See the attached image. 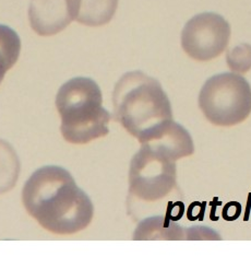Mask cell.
Listing matches in <instances>:
<instances>
[{"mask_svg":"<svg viewBox=\"0 0 251 257\" xmlns=\"http://www.w3.org/2000/svg\"><path fill=\"white\" fill-rule=\"evenodd\" d=\"M187 240H221V236L210 228L192 226L187 229Z\"/></svg>","mask_w":251,"mask_h":257,"instance_id":"14","label":"cell"},{"mask_svg":"<svg viewBox=\"0 0 251 257\" xmlns=\"http://www.w3.org/2000/svg\"><path fill=\"white\" fill-rule=\"evenodd\" d=\"M80 0H31L29 20L33 31L52 36L76 20Z\"/></svg>","mask_w":251,"mask_h":257,"instance_id":"7","label":"cell"},{"mask_svg":"<svg viewBox=\"0 0 251 257\" xmlns=\"http://www.w3.org/2000/svg\"><path fill=\"white\" fill-rule=\"evenodd\" d=\"M128 182V209L157 204L177 188L176 160L157 147L141 145L131 159Z\"/></svg>","mask_w":251,"mask_h":257,"instance_id":"4","label":"cell"},{"mask_svg":"<svg viewBox=\"0 0 251 257\" xmlns=\"http://www.w3.org/2000/svg\"><path fill=\"white\" fill-rule=\"evenodd\" d=\"M142 145H150L157 147L166 152L174 160L191 156L194 152V144L191 135L182 125L174 119L158 131L148 143Z\"/></svg>","mask_w":251,"mask_h":257,"instance_id":"8","label":"cell"},{"mask_svg":"<svg viewBox=\"0 0 251 257\" xmlns=\"http://www.w3.org/2000/svg\"><path fill=\"white\" fill-rule=\"evenodd\" d=\"M20 171V159L15 148L0 138V195L10 192L16 186Z\"/></svg>","mask_w":251,"mask_h":257,"instance_id":"11","label":"cell"},{"mask_svg":"<svg viewBox=\"0 0 251 257\" xmlns=\"http://www.w3.org/2000/svg\"><path fill=\"white\" fill-rule=\"evenodd\" d=\"M226 62L232 72L244 73L251 69V45H237L226 55Z\"/></svg>","mask_w":251,"mask_h":257,"instance_id":"13","label":"cell"},{"mask_svg":"<svg viewBox=\"0 0 251 257\" xmlns=\"http://www.w3.org/2000/svg\"><path fill=\"white\" fill-rule=\"evenodd\" d=\"M55 104L66 142L84 145L109 134L112 115L103 106L101 88L93 79L76 77L65 82L58 90Z\"/></svg>","mask_w":251,"mask_h":257,"instance_id":"3","label":"cell"},{"mask_svg":"<svg viewBox=\"0 0 251 257\" xmlns=\"http://www.w3.org/2000/svg\"><path fill=\"white\" fill-rule=\"evenodd\" d=\"M114 119L140 145L148 143L173 119L168 96L157 79L142 71H129L115 84Z\"/></svg>","mask_w":251,"mask_h":257,"instance_id":"2","label":"cell"},{"mask_svg":"<svg viewBox=\"0 0 251 257\" xmlns=\"http://www.w3.org/2000/svg\"><path fill=\"white\" fill-rule=\"evenodd\" d=\"M118 0H80L76 21L88 27H101L113 19Z\"/></svg>","mask_w":251,"mask_h":257,"instance_id":"10","label":"cell"},{"mask_svg":"<svg viewBox=\"0 0 251 257\" xmlns=\"http://www.w3.org/2000/svg\"><path fill=\"white\" fill-rule=\"evenodd\" d=\"M229 39V23L214 12H203L186 23L181 32V46L189 57L207 62L227 48Z\"/></svg>","mask_w":251,"mask_h":257,"instance_id":"6","label":"cell"},{"mask_svg":"<svg viewBox=\"0 0 251 257\" xmlns=\"http://www.w3.org/2000/svg\"><path fill=\"white\" fill-rule=\"evenodd\" d=\"M198 103L211 124L235 126L251 113V87L239 73H218L202 85Z\"/></svg>","mask_w":251,"mask_h":257,"instance_id":"5","label":"cell"},{"mask_svg":"<svg viewBox=\"0 0 251 257\" xmlns=\"http://www.w3.org/2000/svg\"><path fill=\"white\" fill-rule=\"evenodd\" d=\"M22 203L42 228L59 235L84 230L94 216L89 195L59 165H45L29 177L22 189Z\"/></svg>","mask_w":251,"mask_h":257,"instance_id":"1","label":"cell"},{"mask_svg":"<svg viewBox=\"0 0 251 257\" xmlns=\"http://www.w3.org/2000/svg\"><path fill=\"white\" fill-rule=\"evenodd\" d=\"M133 240H187V229H183L166 216H153L139 222Z\"/></svg>","mask_w":251,"mask_h":257,"instance_id":"9","label":"cell"},{"mask_svg":"<svg viewBox=\"0 0 251 257\" xmlns=\"http://www.w3.org/2000/svg\"><path fill=\"white\" fill-rule=\"evenodd\" d=\"M21 52V40L19 35L5 24H0V83L6 73L16 65Z\"/></svg>","mask_w":251,"mask_h":257,"instance_id":"12","label":"cell"}]
</instances>
